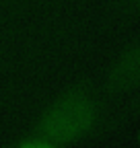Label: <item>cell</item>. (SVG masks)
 <instances>
[{"label":"cell","mask_w":140,"mask_h":148,"mask_svg":"<svg viewBox=\"0 0 140 148\" xmlns=\"http://www.w3.org/2000/svg\"><path fill=\"white\" fill-rule=\"evenodd\" d=\"M19 148H49V146L47 144H41V142H27V144H23Z\"/></svg>","instance_id":"obj_2"},{"label":"cell","mask_w":140,"mask_h":148,"mask_svg":"<svg viewBox=\"0 0 140 148\" xmlns=\"http://www.w3.org/2000/svg\"><path fill=\"white\" fill-rule=\"evenodd\" d=\"M86 119H89V111L82 105L78 103L62 105L58 113L49 117V134L60 140L72 138L86 125Z\"/></svg>","instance_id":"obj_1"}]
</instances>
